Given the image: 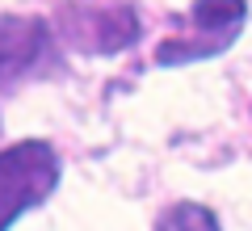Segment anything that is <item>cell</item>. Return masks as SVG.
<instances>
[{
  "label": "cell",
  "mask_w": 252,
  "mask_h": 231,
  "mask_svg": "<svg viewBox=\"0 0 252 231\" xmlns=\"http://www.w3.org/2000/svg\"><path fill=\"white\" fill-rule=\"evenodd\" d=\"M59 185V151L46 139H21L0 147V231H9L26 210L42 206Z\"/></svg>",
  "instance_id": "obj_1"
},
{
  "label": "cell",
  "mask_w": 252,
  "mask_h": 231,
  "mask_svg": "<svg viewBox=\"0 0 252 231\" xmlns=\"http://www.w3.org/2000/svg\"><path fill=\"white\" fill-rule=\"evenodd\" d=\"M244 17H248V0H193L189 30L164 38L152 59L160 63V67H172V63H193V59L223 55L227 46L240 38Z\"/></svg>",
  "instance_id": "obj_2"
},
{
  "label": "cell",
  "mask_w": 252,
  "mask_h": 231,
  "mask_svg": "<svg viewBox=\"0 0 252 231\" xmlns=\"http://www.w3.org/2000/svg\"><path fill=\"white\" fill-rule=\"evenodd\" d=\"M55 30L63 42L84 55H122L139 42L143 26L139 13L126 0H105V4H63Z\"/></svg>",
  "instance_id": "obj_3"
},
{
  "label": "cell",
  "mask_w": 252,
  "mask_h": 231,
  "mask_svg": "<svg viewBox=\"0 0 252 231\" xmlns=\"http://www.w3.org/2000/svg\"><path fill=\"white\" fill-rule=\"evenodd\" d=\"M55 55V34L42 17H0V93H13L21 80L38 76Z\"/></svg>",
  "instance_id": "obj_4"
},
{
  "label": "cell",
  "mask_w": 252,
  "mask_h": 231,
  "mask_svg": "<svg viewBox=\"0 0 252 231\" xmlns=\"http://www.w3.org/2000/svg\"><path fill=\"white\" fill-rule=\"evenodd\" d=\"M156 231H219V219L202 202H177L160 214Z\"/></svg>",
  "instance_id": "obj_5"
}]
</instances>
